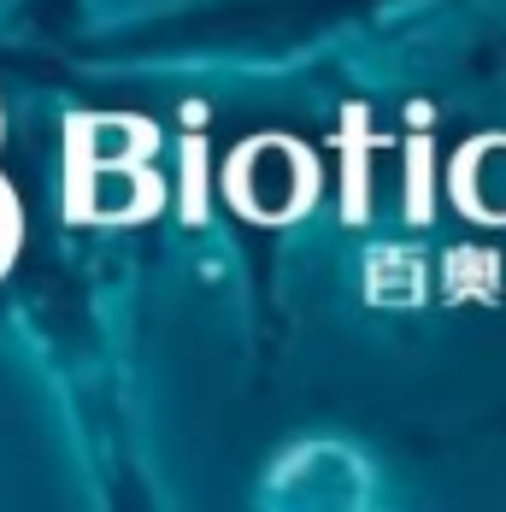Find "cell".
<instances>
[{
	"mask_svg": "<svg viewBox=\"0 0 506 512\" xmlns=\"http://www.w3.org/2000/svg\"><path fill=\"white\" fill-rule=\"evenodd\" d=\"M195 271H201L206 283H224V277H230V254H224L218 242H206L201 254H195Z\"/></svg>",
	"mask_w": 506,
	"mask_h": 512,
	"instance_id": "1",
	"label": "cell"
}]
</instances>
